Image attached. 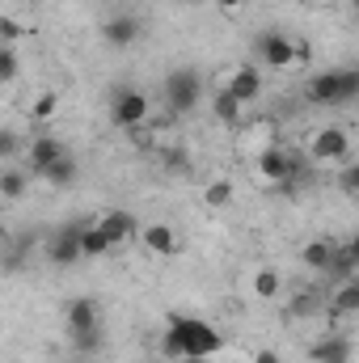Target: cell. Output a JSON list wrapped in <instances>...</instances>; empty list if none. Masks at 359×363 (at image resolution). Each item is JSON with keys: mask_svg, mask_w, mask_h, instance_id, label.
Instances as JSON below:
<instances>
[{"mask_svg": "<svg viewBox=\"0 0 359 363\" xmlns=\"http://www.w3.org/2000/svg\"><path fill=\"white\" fill-rule=\"evenodd\" d=\"M343 190H347V194H355V186H359V165L355 161H347V169H343Z\"/></svg>", "mask_w": 359, "mask_h": 363, "instance_id": "cell-28", "label": "cell"}, {"mask_svg": "<svg viewBox=\"0 0 359 363\" xmlns=\"http://www.w3.org/2000/svg\"><path fill=\"white\" fill-rule=\"evenodd\" d=\"M254 169H258V178H263V182H292V178H296V157H292L287 148L270 144V148H258Z\"/></svg>", "mask_w": 359, "mask_h": 363, "instance_id": "cell-8", "label": "cell"}, {"mask_svg": "<svg viewBox=\"0 0 359 363\" xmlns=\"http://www.w3.org/2000/svg\"><path fill=\"white\" fill-rule=\"evenodd\" d=\"M254 363H279V355L275 351H254Z\"/></svg>", "mask_w": 359, "mask_h": 363, "instance_id": "cell-31", "label": "cell"}, {"mask_svg": "<svg viewBox=\"0 0 359 363\" xmlns=\"http://www.w3.org/2000/svg\"><path fill=\"white\" fill-rule=\"evenodd\" d=\"M26 190H30V174L26 169H17V165L0 169V199H21Z\"/></svg>", "mask_w": 359, "mask_h": 363, "instance_id": "cell-20", "label": "cell"}, {"mask_svg": "<svg viewBox=\"0 0 359 363\" xmlns=\"http://www.w3.org/2000/svg\"><path fill=\"white\" fill-rule=\"evenodd\" d=\"M140 241H144L148 254H161V258L178 254V233H174L170 224H144V228H140Z\"/></svg>", "mask_w": 359, "mask_h": 363, "instance_id": "cell-15", "label": "cell"}, {"mask_svg": "<svg viewBox=\"0 0 359 363\" xmlns=\"http://www.w3.org/2000/svg\"><path fill=\"white\" fill-rule=\"evenodd\" d=\"M21 148H26V144H21V135H17L13 127H0V161H13Z\"/></svg>", "mask_w": 359, "mask_h": 363, "instance_id": "cell-26", "label": "cell"}, {"mask_svg": "<svg viewBox=\"0 0 359 363\" xmlns=\"http://www.w3.org/2000/svg\"><path fill=\"white\" fill-rule=\"evenodd\" d=\"M165 165H170V169H190V161H186L182 152H170V157H165Z\"/></svg>", "mask_w": 359, "mask_h": 363, "instance_id": "cell-30", "label": "cell"}, {"mask_svg": "<svg viewBox=\"0 0 359 363\" xmlns=\"http://www.w3.org/2000/svg\"><path fill=\"white\" fill-rule=\"evenodd\" d=\"M93 224L101 228V237L110 241V250H123V245L140 233V224H136V216H131V211H101Z\"/></svg>", "mask_w": 359, "mask_h": 363, "instance_id": "cell-9", "label": "cell"}, {"mask_svg": "<svg viewBox=\"0 0 359 363\" xmlns=\"http://www.w3.org/2000/svg\"><path fill=\"white\" fill-rule=\"evenodd\" d=\"M21 34H26V30H21V21L4 13V17H0V43H4V47H13V43H21Z\"/></svg>", "mask_w": 359, "mask_h": 363, "instance_id": "cell-27", "label": "cell"}, {"mask_svg": "<svg viewBox=\"0 0 359 363\" xmlns=\"http://www.w3.org/2000/svg\"><path fill=\"white\" fill-rule=\"evenodd\" d=\"M161 89H165V101H170L174 114H190L199 106V97H203V81H199L194 68H174Z\"/></svg>", "mask_w": 359, "mask_h": 363, "instance_id": "cell-3", "label": "cell"}, {"mask_svg": "<svg viewBox=\"0 0 359 363\" xmlns=\"http://www.w3.org/2000/svg\"><path fill=\"white\" fill-rule=\"evenodd\" d=\"M334 254H338V241H330V237H313V241L300 250V262H304L309 271H317V274H330L334 271Z\"/></svg>", "mask_w": 359, "mask_h": 363, "instance_id": "cell-13", "label": "cell"}, {"mask_svg": "<svg viewBox=\"0 0 359 363\" xmlns=\"http://www.w3.org/2000/svg\"><path fill=\"white\" fill-rule=\"evenodd\" d=\"M224 93H228V97H237L241 106L258 101V97H263V72H258L254 64L233 68V72H228V81H224Z\"/></svg>", "mask_w": 359, "mask_h": 363, "instance_id": "cell-11", "label": "cell"}, {"mask_svg": "<svg viewBox=\"0 0 359 363\" xmlns=\"http://www.w3.org/2000/svg\"><path fill=\"white\" fill-rule=\"evenodd\" d=\"M355 313H359V279H343L338 291H334V300H330V317L347 321V317H355Z\"/></svg>", "mask_w": 359, "mask_h": 363, "instance_id": "cell-17", "label": "cell"}, {"mask_svg": "<svg viewBox=\"0 0 359 363\" xmlns=\"http://www.w3.org/2000/svg\"><path fill=\"white\" fill-rule=\"evenodd\" d=\"M55 106H60V97H55V93H43V97H34L30 118H34V123H47V118L55 114Z\"/></svg>", "mask_w": 359, "mask_h": 363, "instance_id": "cell-25", "label": "cell"}, {"mask_svg": "<svg viewBox=\"0 0 359 363\" xmlns=\"http://www.w3.org/2000/svg\"><path fill=\"white\" fill-rule=\"evenodd\" d=\"M216 351H224V334L203 321V317H182L174 313L170 317V330L161 334V355L165 359H211Z\"/></svg>", "mask_w": 359, "mask_h": 363, "instance_id": "cell-1", "label": "cell"}, {"mask_svg": "<svg viewBox=\"0 0 359 363\" xmlns=\"http://www.w3.org/2000/svg\"><path fill=\"white\" fill-rule=\"evenodd\" d=\"M304 97H309L313 106H351L359 97V68L317 72V77L304 85Z\"/></svg>", "mask_w": 359, "mask_h": 363, "instance_id": "cell-2", "label": "cell"}, {"mask_svg": "<svg viewBox=\"0 0 359 363\" xmlns=\"http://www.w3.org/2000/svg\"><path fill=\"white\" fill-rule=\"evenodd\" d=\"M351 355H355V347H351V338H343V334H326V338H317L313 351H309L313 363H351Z\"/></svg>", "mask_w": 359, "mask_h": 363, "instance_id": "cell-14", "label": "cell"}, {"mask_svg": "<svg viewBox=\"0 0 359 363\" xmlns=\"http://www.w3.org/2000/svg\"><path fill=\"white\" fill-rule=\"evenodd\" d=\"M178 363H211V359H178Z\"/></svg>", "mask_w": 359, "mask_h": 363, "instance_id": "cell-33", "label": "cell"}, {"mask_svg": "<svg viewBox=\"0 0 359 363\" xmlns=\"http://www.w3.org/2000/svg\"><path fill=\"white\" fill-rule=\"evenodd\" d=\"M21 77V60H17V51L13 47H4L0 43V85H13Z\"/></svg>", "mask_w": 359, "mask_h": 363, "instance_id": "cell-24", "label": "cell"}, {"mask_svg": "<svg viewBox=\"0 0 359 363\" xmlns=\"http://www.w3.org/2000/svg\"><path fill=\"white\" fill-rule=\"evenodd\" d=\"M64 152H68V148H64L55 135H38L34 144H26V157H30V169H34V174H43V169H47L51 161H60Z\"/></svg>", "mask_w": 359, "mask_h": 363, "instance_id": "cell-16", "label": "cell"}, {"mask_svg": "<svg viewBox=\"0 0 359 363\" xmlns=\"http://www.w3.org/2000/svg\"><path fill=\"white\" fill-rule=\"evenodd\" d=\"M140 34H144V26H140L136 13H114V17L101 21V43H106L110 51H127V47H136Z\"/></svg>", "mask_w": 359, "mask_h": 363, "instance_id": "cell-7", "label": "cell"}, {"mask_svg": "<svg viewBox=\"0 0 359 363\" xmlns=\"http://www.w3.org/2000/svg\"><path fill=\"white\" fill-rule=\"evenodd\" d=\"M254 291H258V300H275V296L283 291V279H279V271L263 267V271L254 274Z\"/></svg>", "mask_w": 359, "mask_h": 363, "instance_id": "cell-23", "label": "cell"}, {"mask_svg": "<svg viewBox=\"0 0 359 363\" xmlns=\"http://www.w3.org/2000/svg\"><path fill=\"white\" fill-rule=\"evenodd\" d=\"M64 321H68L72 334H89V330H97V300H89V296H72V300L64 304Z\"/></svg>", "mask_w": 359, "mask_h": 363, "instance_id": "cell-12", "label": "cell"}, {"mask_svg": "<svg viewBox=\"0 0 359 363\" xmlns=\"http://www.w3.org/2000/svg\"><path fill=\"white\" fill-rule=\"evenodd\" d=\"M47 258L55 267H77L81 262V224H64L51 241H47Z\"/></svg>", "mask_w": 359, "mask_h": 363, "instance_id": "cell-10", "label": "cell"}, {"mask_svg": "<svg viewBox=\"0 0 359 363\" xmlns=\"http://www.w3.org/2000/svg\"><path fill=\"white\" fill-rule=\"evenodd\" d=\"M258 60L275 68V72H283V68H292L296 60H300V43H292L287 34H279V30H267V34H258Z\"/></svg>", "mask_w": 359, "mask_h": 363, "instance_id": "cell-6", "label": "cell"}, {"mask_svg": "<svg viewBox=\"0 0 359 363\" xmlns=\"http://www.w3.org/2000/svg\"><path fill=\"white\" fill-rule=\"evenodd\" d=\"M241 110H245V106H241L237 97H228L224 89L211 97V114H216L220 123H241Z\"/></svg>", "mask_w": 359, "mask_h": 363, "instance_id": "cell-22", "label": "cell"}, {"mask_svg": "<svg viewBox=\"0 0 359 363\" xmlns=\"http://www.w3.org/2000/svg\"><path fill=\"white\" fill-rule=\"evenodd\" d=\"M203 203H207L211 211H224V207L233 203V182L228 178H211L207 182V190H203Z\"/></svg>", "mask_w": 359, "mask_h": 363, "instance_id": "cell-21", "label": "cell"}, {"mask_svg": "<svg viewBox=\"0 0 359 363\" xmlns=\"http://www.w3.org/2000/svg\"><path fill=\"white\" fill-rule=\"evenodd\" d=\"M77 174H81L77 157H72V152H64V157H60V161H51V165L38 174V178L51 182V186H72V182H77Z\"/></svg>", "mask_w": 359, "mask_h": 363, "instance_id": "cell-18", "label": "cell"}, {"mask_svg": "<svg viewBox=\"0 0 359 363\" xmlns=\"http://www.w3.org/2000/svg\"><path fill=\"white\" fill-rule=\"evenodd\" d=\"M106 254H114V250L101 237V228L97 224H81V258H106Z\"/></svg>", "mask_w": 359, "mask_h": 363, "instance_id": "cell-19", "label": "cell"}, {"mask_svg": "<svg viewBox=\"0 0 359 363\" xmlns=\"http://www.w3.org/2000/svg\"><path fill=\"white\" fill-rule=\"evenodd\" d=\"M0 245H4V220H0Z\"/></svg>", "mask_w": 359, "mask_h": 363, "instance_id": "cell-34", "label": "cell"}, {"mask_svg": "<svg viewBox=\"0 0 359 363\" xmlns=\"http://www.w3.org/2000/svg\"><path fill=\"white\" fill-rule=\"evenodd\" d=\"M309 157L317 165H338V161H351V135L343 127H321L313 140H309Z\"/></svg>", "mask_w": 359, "mask_h": 363, "instance_id": "cell-5", "label": "cell"}, {"mask_svg": "<svg viewBox=\"0 0 359 363\" xmlns=\"http://www.w3.org/2000/svg\"><path fill=\"white\" fill-rule=\"evenodd\" d=\"M148 114H153V101H148V93H140V89H123L114 97V106H110V123L123 127V131L144 127Z\"/></svg>", "mask_w": 359, "mask_h": 363, "instance_id": "cell-4", "label": "cell"}, {"mask_svg": "<svg viewBox=\"0 0 359 363\" xmlns=\"http://www.w3.org/2000/svg\"><path fill=\"white\" fill-rule=\"evenodd\" d=\"M216 4H220V9H224V13H233V9H241V4H245V0H216Z\"/></svg>", "mask_w": 359, "mask_h": 363, "instance_id": "cell-32", "label": "cell"}, {"mask_svg": "<svg viewBox=\"0 0 359 363\" xmlns=\"http://www.w3.org/2000/svg\"><path fill=\"white\" fill-rule=\"evenodd\" d=\"M254 144H258V148H270V144H275V127H270V123H258V127H254Z\"/></svg>", "mask_w": 359, "mask_h": 363, "instance_id": "cell-29", "label": "cell"}]
</instances>
